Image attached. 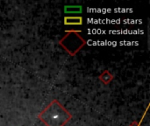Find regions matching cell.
Masks as SVG:
<instances>
[{
    "label": "cell",
    "mask_w": 150,
    "mask_h": 126,
    "mask_svg": "<svg viewBox=\"0 0 150 126\" xmlns=\"http://www.w3.org/2000/svg\"><path fill=\"white\" fill-rule=\"evenodd\" d=\"M46 126H65L72 118V115L57 101H52L38 116Z\"/></svg>",
    "instance_id": "6da1fadb"
},
{
    "label": "cell",
    "mask_w": 150,
    "mask_h": 126,
    "mask_svg": "<svg viewBox=\"0 0 150 126\" xmlns=\"http://www.w3.org/2000/svg\"><path fill=\"white\" fill-rule=\"evenodd\" d=\"M64 12L66 14H81L83 12L82 5H65Z\"/></svg>",
    "instance_id": "277c9868"
},
{
    "label": "cell",
    "mask_w": 150,
    "mask_h": 126,
    "mask_svg": "<svg viewBox=\"0 0 150 126\" xmlns=\"http://www.w3.org/2000/svg\"><path fill=\"white\" fill-rule=\"evenodd\" d=\"M80 34L81 31H67L66 34L59 40V45L71 56H75L86 45L85 39Z\"/></svg>",
    "instance_id": "7a4b0ae2"
},
{
    "label": "cell",
    "mask_w": 150,
    "mask_h": 126,
    "mask_svg": "<svg viewBox=\"0 0 150 126\" xmlns=\"http://www.w3.org/2000/svg\"><path fill=\"white\" fill-rule=\"evenodd\" d=\"M99 81H101L105 85H108L112 80H113V75L112 74L108 71V70H105L98 77Z\"/></svg>",
    "instance_id": "5b68a950"
},
{
    "label": "cell",
    "mask_w": 150,
    "mask_h": 126,
    "mask_svg": "<svg viewBox=\"0 0 150 126\" xmlns=\"http://www.w3.org/2000/svg\"><path fill=\"white\" fill-rule=\"evenodd\" d=\"M129 126H141V123H140V122H136V121H135V122H133V123H132V124H131Z\"/></svg>",
    "instance_id": "8992f818"
},
{
    "label": "cell",
    "mask_w": 150,
    "mask_h": 126,
    "mask_svg": "<svg viewBox=\"0 0 150 126\" xmlns=\"http://www.w3.org/2000/svg\"><path fill=\"white\" fill-rule=\"evenodd\" d=\"M83 23V19L80 16L76 17H65L64 18V25H81Z\"/></svg>",
    "instance_id": "3957f363"
}]
</instances>
